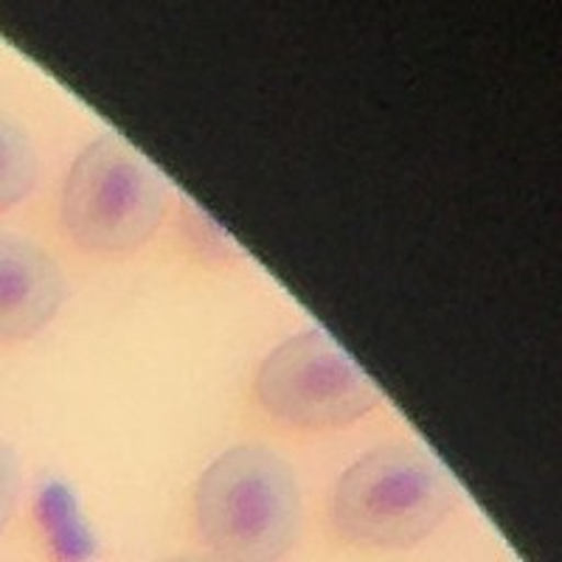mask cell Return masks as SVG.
<instances>
[{"instance_id": "5b68a950", "label": "cell", "mask_w": 562, "mask_h": 562, "mask_svg": "<svg viewBox=\"0 0 562 562\" xmlns=\"http://www.w3.org/2000/svg\"><path fill=\"white\" fill-rule=\"evenodd\" d=\"M65 281L40 245L9 234L0 248V326L7 340L37 335L57 315Z\"/></svg>"}, {"instance_id": "277c9868", "label": "cell", "mask_w": 562, "mask_h": 562, "mask_svg": "<svg viewBox=\"0 0 562 562\" xmlns=\"http://www.w3.org/2000/svg\"><path fill=\"white\" fill-rule=\"evenodd\" d=\"M254 394L270 419L299 430L346 428L383 400L363 366L324 329L276 346L256 369Z\"/></svg>"}, {"instance_id": "7a4b0ae2", "label": "cell", "mask_w": 562, "mask_h": 562, "mask_svg": "<svg viewBox=\"0 0 562 562\" xmlns=\"http://www.w3.org/2000/svg\"><path fill=\"white\" fill-rule=\"evenodd\" d=\"M203 543L225 560H276L295 543L301 495L273 450L239 445L205 467L194 492Z\"/></svg>"}, {"instance_id": "3957f363", "label": "cell", "mask_w": 562, "mask_h": 562, "mask_svg": "<svg viewBox=\"0 0 562 562\" xmlns=\"http://www.w3.org/2000/svg\"><path fill=\"white\" fill-rule=\"evenodd\" d=\"M169 205V183L122 135H102L77 155L59 198V220L77 248L127 254L153 237Z\"/></svg>"}, {"instance_id": "8992f818", "label": "cell", "mask_w": 562, "mask_h": 562, "mask_svg": "<svg viewBox=\"0 0 562 562\" xmlns=\"http://www.w3.org/2000/svg\"><path fill=\"white\" fill-rule=\"evenodd\" d=\"M34 180V158L26 135L3 124V203H18Z\"/></svg>"}, {"instance_id": "6da1fadb", "label": "cell", "mask_w": 562, "mask_h": 562, "mask_svg": "<svg viewBox=\"0 0 562 562\" xmlns=\"http://www.w3.org/2000/svg\"><path fill=\"white\" fill-rule=\"evenodd\" d=\"M459 484L419 445H380L340 475L333 526L363 549H411L434 535L459 506Z\"/></svg>"}]
</instances>
